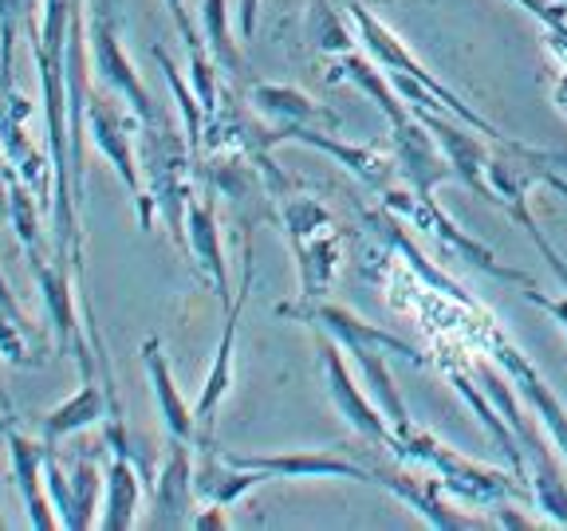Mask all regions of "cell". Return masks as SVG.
<instances>
[{
  "instance_id": "34",
  "label": "cell",
  "mask_w": 567,
  "mask_h": 531,
  "mask_svg": "<svg viewBox=\"0 0 567 531\" xmlns=\"http://www.w3.org/2000/svg\"><path fill=\"white\" fill-rule=\"evenodd\" d=\"M0 212L9 217V169H4V150H0Z\"/></svg>"
},
{
  "instance_id": "2",
  "label": "cell",
  "mask_w": 567,
  "mask_h": 531,
  "mask_svg": "<svg viewBox=\"0 0 567 531\" xmlns=\"http://www.w3.org/2000/svg\"><path fill=\"white\" fill-rule=\"evenodd\" d=\"M473 374H477V386L493 398V406L513 425L516 445L524 452V485H528L532 508L548 523H556V528H567V480H564L556 441L536 429V421L528 417V406H524V398L516 394L513 382H508V374L485 351L473 358Z\"/></svg>"
},
{
  "instance_id": "1",
  "label": "cell",
  "mask_w": 567,
  "mask_h": 531,
  "mask_svg": "<svg viewBox=\"0 0 567 531\" xmlns=\"http://www.w3.org/2000/svg\"><path fill=\"white\" fill-rule=\"evenodd\" d=\"M276 315L296 319V323H308V327H316L319 335L336 339V343L354 358V366H359V374H363V382H367V394H371V402L382 409V417L390 421L394 434H402V429L414 425L406 414V402H402L399 386H394V378H390L386 354H394V358H402V363L425 366L430 358H425L422 351H414V346L402 343L399 335H390V331H382V327H374V323H367V319H359L354 311L331 303L328 295H319V300L276 303Z\"/></svg>"
},
{
  "instance_id": "8",
  "label": "cell",
  "mask_w": 567,
  "mask_h": 531,
  "mask_svg": "<svg viewBox=\"0 0 567 531\" xmlns=\"http://www.w3.org/2000/svg\"><path fill=\"white\" fill-rule=\"evenodd\" d=\"M91 12V28H87V44H91V60H95V75L106 91H115L142 126H158L162 115L154 106V95L146 91V83L138 80L134 63L126 60L123 44H118V0H87Z\"/></svg>"
},
{
  "instance_id": "17",
  "label": "cell",
  "mask_w": 567,
  "mask_h": 531,
  "mask_svg": "<svg viewBox=\"0 0 567 531\" xmlns=\"http://www.w3.org/2000/svg\"><path fill=\"white\" fill-rule=\"evenodd\" d=\"M186 252H194L202 275L213 283V292L221 295V303H229V268H225L221 229H217V189L213 186L194 194L186 209Z\"/></svg>"
},
{
  "instance_id": "20",
  "label": "cell",
  "mask_w": 567,
  "mask_h": 531,
  "mask_svg": "<svg viewBox=\"0 0 567 531\" xmlns=\"http://www.w3.org/2000/svg\"><path fill=\"white\" fill-rule=\"evenodd\" d=\"M111 406H118V398L111 402V389L106 382L99 386L95 378H83V386L71 394L68 402L52 406L48 414H40V441L44 445H60L63 437L80 434V429H91V425H103Z\"/></svg>"
},
{
  "instance_id": "32",
  "label": "cell",
  "mask_w": 567,
  "mask_h": 531,
  "mask_svg": "<svg viewBox=\"0 0 567 531\" xmlns=\"http://www.w3.org/2000/svg\"><path fill=\"white\" fill-rule=\"evenodd\" d=\"M0 311L9 319H17L20 327L28 331V319H24V311H20V303H17V295H12V288H9V280H4V272H0Z\"/></svg>"
},
{
  "instance_id": "19",
  "label": "cell",
  "mask_w": 567,
  "mask_h": 531,
  "mask_svg": "<svg viewBox=\"0 0 567 531\" xmlns=\"http://www.w3.org/2000/svg\"><path fill=\"white\" fill-rule=\"evenodd\" d=\"M248 98L276 126H311V131H339L343 126V118L331 106L316 103V98H308L296 87H284V83H248Z\"/></svg>"
},
{
  "instance_id": "9",
  "label": "cell",
  "mask_w": 567,
  "mask_h": 531,
  "mask_svg": "<svg viewBox=\"0 0 567 531\" xmlns=\"http://www.w3.org/2000/svg\"><path fill=\"white\" fill-rule=\"evenodd\" d=\"M252 229L257 225H240V248H245V272H240V292L225 303V331L221 343H217V354H213V366L205 374L202 398L194 406L197 417V449L202 445H213V417H217V406L225 402L233 386V351H237V327H240V311H245V300L252 292Z\"/></svg>"
},
{
  "instance_id": "31",
  "label": "cell",
  "mask_w": 567,
  "mask_h": 531,
  "mask_svg": "<svg viewBox=\"0 0 567 531\" xmlns=\"http://www.w3.org/2000/svg\"><path fill=\"white\" fill-rule=\"evenodd\" d=\"M257 20H260V0H240V12H237L240 40H252V35H257Z\"/></svg>"
},
{
  "instance_id": "11",
  "label": "cell",
  "mask_w": 567,
  "mask_h": 531,
  "mask_svg": "<svg viewBox=\"0 0 567 531\" xmlns=\"http://www.w3.org/2000/svg\"><path fill=\"white\" fill-rule=\"evenodd\" d=\"M319 351H323V382H328L331 406H336L339 417L351 425L359 441L371 445V449H386V445H390V421L382 417V409L371 402V394H363V389H359L354 374L347 371L343 346H339L336 339L323 335V346H319Z\"/></svg>"
},
{
  "instance_id": "29",
  "label": "cell",
  "mask_w": 567,
  "mask_h": 531,
  "mask_svg": "<svg viewBox=\"0 0 567 531\" xmlns=\"http://www.w3.org/2000/svg\"><path fill=\"white\" fill-rule=\"evenodd\" d=\"M548 52H551V60H556V106L567 115V40H559V35H551L548 32Z\"/></svg>"
},
{
  "instance_id": "18",
  "label": "cell",
  "mask_w": 567,
  "mask_h": 531,
  "mask_svg": "<svg viewBox=\"0 0 567 531\" xmlns=\"http://www.w3.org/2000/svg\"><path fill=\"white\" fill-rule=\"evenodd\" d=\"M138 358H142V366H146V378H151L154 406H158V417H162V425H166V437L197 445V417H194V409H189V402L182 398L174 374H169V358H166V346H162V335L146 339Z\"/></svg>"
},
{
  "instance_id": "6",
  "label": "cell",
  "mask_w": 567,
  "mask_h": 531,
  "mask_svg": "<svg viewBox=\"0 0 567 531\" xmlns=\"http://www.w3.org/2000/svg\"><path fill=\"white\" fill-rule=\"evenodd\" d=\"M465 335L473 339L477 351H485L488 358L508 374V382L516 386V394L524 398V406L536 409L540 425L548 429L551 441H556L559 457L567 460V406L556 398V389L544 382V374L524 358V351L513 343V339L501 335V327H496V319L488 315V311H473V315L465 319Z\"/></svg>"
},
{
  "instance_id": "36",
  "label": "cell",
  "mask_w": 567,
  "mask_h": 531,
  "mask_svg": "<svg viewBox=\"0 0 567 531\" xmlns=\"http://www.w3.org/2000/svg\"><path fill=\"white\" fill-rule=\"evenodd\" d=\"M0 528H4V516H0Z\"/></svg>"
},
{
  "instance_id": "7",
  "label": "cell",
  "mask_w": 567,
  "mask_h": 531,
  "mask_svg": "<svg viewBox=\"0 0 567 531\" xmlns=\"http://www.w3.org/2000/svg\"><path fill=\"white\" fill-rule=\"evenodd\" d=\"M382 205H386L394 217H402L410 229L425 232L434 244H442V252H453V257H461L465 264L477 268V272L496 275V280H505V283H516V288H532V275L524 272V268L501 264V260H496L485 244H477L473 237H465V232L450 221V212H445L437 201H425V197H417L414 189H394V186H390L386 194H382Z\"/></svg>"
},
{
  "instance_id": "26",
  "label": "cell",
  "mask_w": 567,
  "mask_h": 531,
  "mask_svg": "<svg viewBox=\"0 0 567 531\" xmlns=\"http://www.w3.org/2000/svg\"><path fill=\"white\" fill-rule=\"evenodd\" d=\"M311 40H316L319 52H328V55L351 52L347 12L339 0H311Z\"/></svg>"
},
{
  "instance_id": "24",
  "label": "cell",
  "mask_w": 567,
  "mask_h": 531,
  "mask_svg": "<svg viewBox=\"0 0 567 531\" xmlns=\"http://www.w3.org/2000/svg\"><path fill=\"white\" fill-rule=\"evenodd\" d=\"M202 24H205V44H209L217 67H221L229 80H240V75H245V55H240L237 35L229 32V4H225V0H205Z\"/></svg>"
},
{
  "instance_id": "10",
  "label": "cell",
  "mask_w": 567,
  "mask_h": 531,
  "mask_svg": "<svg viewBox=\"0 0 567 531\" xmlns=\"http://www.w3.org/2000/svg\"><path fill=\"white\" fill-rule=\"evenodd\" d=\"M225 460L240 469H257L272 480H354V485H379V472L363 460L347 457L339 449H316V452H257V457H240L225 452Z\"/></svg>"
},
{
  "instance_id": "12",
  "label": "cell",
  "mask_w": 567,
  "mask_h": 531,
  "mask_svg": "<svg viewBox=\"0 0 567 531\" xmlns=\"http://www.w3.org/2000/svg\"><path fill=\"white\" fill-rule=\"evenodd\" d=\"M194 449L197 445L189 441H174L169 437L166 445V457H162V469L158 480H154V516H151V528H194V500H197V488H194Z\"/></svg>"
},
{
  "instance_id": "27",
  "label": "cell",
  "mask_w": 567,
  "mask_h": 531,
  "mask_svg": "<svg viewBox=\"0 0 567 531\" xmlns=\"http://www.w3.org/2000/svg\"><path fill=\"white\" fill-rule=\"evenodd\" d=\"M508 217H513L516 225H520L524 229V237L532 240V244L540 248V257H544V264L551 268V272H556V280H559V288H564L567 292V264H564V257H559L556 252V244H551L548 237H544L540 232V225H536V217H532V209H528V201H520V205H513V209H508Z\"/></svg>"
},
{
  "instance_id": "28",
  "label": "cell",
  "mask_w": 567,
  "mask_h": 531,
  "mask_svg": "<svg viewBox=\"0 0 567 531\" xmlns=\"http://www.w3.org/2000/svg\"><path fill=\"white\" fill-rule=\"evenodd\" d=\"M516 4L540 20V24L548 28L551 35L567 40V4H564V0H516Z\"/></svg>"
},
{
  "instance_id": "3",
  "label": "cell",
  "mask_w": 567,
  "mask_h": 531,
  "mask_svg": "<svg viewBox=\"0 0 567 531\" xmlns=\"http://www.w3.org/2000/svg\"><path fill=\"white\" fill-rule=\"evenodd\" d=\"M386 452L399 460V465L430 472L445 492L465 500V504L481 508V512H496V508L516 500V496H528V485H524L513 469L505 472V469L477 465V460L453 452L450 445H442L434 434H425V429H417V425H410V429H402V434L390 429Z\"/></svg>"
},
{
  "instance_id": "21",
  "label": "cell",
  "mask_w": 567,
  "mask_h": 531,
  "mask_svg": "<svg viewBox=\"0 0 567 531\" xmlns=\"http://www.w3.org/2000/svg\"><path fill=\"white\" fill-rule=\"evenodd\" d=\"M328 83H351V87H359L367 98H371L374 106L382 111V118H386L390 126L394 123H406L414 111H410V103L399 95V87L390 83V75H382L379 67H374L367 55L359 52H343L336 55V67L328 71Z\"/></svg>"
},
{
  "instance_id": "33",
  "label": "cell",
  "mask_w": 567,
  "mask_h": 531,
  "mask_svg": "<svg viewBox=\"0 0 567 531\" xmlns=\"http://www.w3.org/2000/svg\"><path fill=\"white\" fill-rule=\"evenodd\" d=\"M209 512H197L194 516V528H229V516H225L221 504H205Z\"/></svg>"
},
{
  "instance_id": "30",
  "label": "cell",
  "mask_w": 567,
  "mask_h": 531,
  "mask_svg": "<svg viewBox=\"0 0 567 531\" xmlns=\"http://www.w3.org/2000/svg\"><path fill=\"white\" fill-rule=\"evenodd\" d=\"M520 295H524V300H528V303H536V308H544V311H548V315H556L559 323H564V331H567V292L556 300V295L536 292V283H532V288H520Z\"/></svg>"
},
{
  "instance_id": "37",
  "label": "cell",
  "mask_w": 567,
  "mask_h": 531,
  "mask_svg": "<svg viewBox=\"0 0 567 531\" xmlns=\"http://www.w3.org/2000/svg\"><path fill=\"white\" fill-rule=\"evenodd\" d=\"M564 4H567V0H564Z\"/></svg>"
},
{
  "instance_id": "25",
  "label": "cell",
  "mask_w": 567,
  "mask_h": 531,
  "mask_svg": "<svg viewBox=\"0 0 567 531\" xmlns=\"http://www.w3.org/2000/svg\"><path fill=\"white\" fill-rule=\"evenodd\" d=\"M151 52H154V60H158L162 75H166V83H169V91H174V98H177V111H182V134L189 138V146H194L197 162H202V142H205V111H202V103H197V95H194V87H189L186 75L177 71V63L169 60L166 48L154 44Z\"/></svg>"
},
{
  "instance_id": "16",
  "label": "cell",
  "mask_w": 567,
  "mask_h": 531,
  "mask_svg": "<svg viewBox=\"0 0 567 531\" xmlns=\"http://www.w3.org/2000/svg\"><path fill=\"white\" fill-rule=\"evenodd\" d=\"M4 441H9V457H12V480H17V492L28 508V523L40 531H55L63 528L60 516H55L52 496H48V480H44V452L48 445L40 437H24L20 429L4 425Z\"/></svg>"
},
{
  "instance_id": "13",
  "label": "cell",
  "mask_w": 567,
  "mask_h": 531,
  "mask_svg": "<svg viewBox=\"0 0 567 531\" xmlns=\"http://www.w3.org/2000/svg\"><path fill=\"white\" fill-rule=\"evenodd\" d=\"M265 134H268V146H276V142H300V146H316V150L331 154L339 166H347L363 186L379 189V194H386V189L394 186V174H399V162L379 154L374 146L339 142V138H331L328 131H311V126H272V131H265Z\"/></svg>"
},
{
  "instance_id": "5",
  "label": "cell",
  "mask_w": 567,
  "mask_h": 531,
  "mask_svg": "<svg viewBox=\"0 0 567 531\" xmlns=\"http://www.w3.org/2000/svg\"><path fill=\"white\" fill-rule=\"evenodd\" d=\"M83 118H87V138L95 142V150L115 166V174L123 177L126 194L138 205V229L151 232L154 205H151V197H146V181H142V166H138V131H142L138 115H134L115 91L103 87L87 95Z\"/></svg>"
},
{
  "instance_id": "4",
  "label": "cell",
  "mask_w": 567,
  "mask_h": 531,
  "mask_svg": "<svg viewBox=\"0 0 567 531\" xmlns=\"http://www.w3.org/2000/svg\"><path fill=\"white\" fill-rule=\"evenodd\" d=\"M284 232L292 240L296 268H300V300H319L331 292L339 268L347 260V232L316 197H284Z\"/></svg>"
},
{
  "instance_id": "35",
  "label": "cell",
  "mask_w": 567,
  "mask_h": 531,
  "mask_svg": "<svg viewBox=\"0 0 567 531\" xmlns=\"http://www.w3.org/2000/svg\"><path fill=\"white\" fill-rule=\"evenodd\" d=\"M169 4V12H177V9H186V0H166Z\"/></svg>"
},
{
  "instance_id": "15",
  "label": "cell",
  "mask_w": 567,
  "mask_h": 531,
  "mask_svg": "<svg viewBox=\"0 0 567 531\" xmlns=\"http://www.w3.org/2000/svg\"><path fill=\"white\" fill-rule=\"evenodd\" d=\"M379 472V485L386 492H394L402 504H410L417 516H422L430 528L437 531H470V528H488L493 520H481V516H465L457 508L445 504V488L437 485L434 477H414L410 465H399V469H374Z\"/></svg>"
},
{
  "instance_id": "14",
  "label": "cell",
  "mask_w": 567,
  "mask_h": 531,
  "mask_svg": "<svg viewBox=\"0 0 567 531\" xmlns=\"http://www.w3.org/2000/svg\"><path fill=\"white\" fill-rule=\"evenodd\" d=\"M390 142H394V162H399V174L410 181L417 197L434 201V186L442 177H453L450 162H445L442 146L430 134V126L417 115H410L406 123L390 126Z\"/></svg>"
},
{
  "instance_id": "23",
  "label": "cell",
  "mask_w": 567,
  "mask_h": 531,
  "mask_svg": "<svg viewBox=\"0 0 567 531\" xmlns=\"http://www.w3.org/2000/svg\"><path fill=\"white\" fill-rule=\"evenodd\" d=\"M71 528L68 531H87L95 528V500L106 485V465H99L95 457L83 452L75 465H71Z\"/></svg>"
},
{
  "instance_id": "22",
  "label": "cell",
  "mask_w": 567,
  "mask_h": 531,
  "mask_svg": "<svg viewBox=\"0 0 567 531\" xmlns=\"http://www.w3.org/2000/svg\"><path fill=\"white\" fill-rule=\"evenodd\" d=\"M138 500H142V469L123 452H111L106 460V485H103V516L99 531H126L138 523Z\"/></svg>"
}]
</instances>
